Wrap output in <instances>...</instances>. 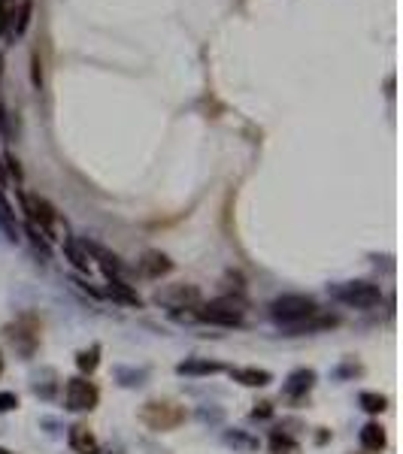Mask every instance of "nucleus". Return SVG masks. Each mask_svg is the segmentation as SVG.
<instances>
[{
    "mask_svg": "<svg viewBox=\"0 0 403 454\" xmlns=\"http://www.w3.org/2000/svg\"><path fill=\"white\" fill-rule=\"evenodd\" d=\"M140 421L149 430L164 433V430H173V427H179L185 421V409L173 400H149L140 409Z\"/></svg>",
    "mask_w": 403,
    "mask_h": 454,
    "instance_id": "7ed1b4c3",
    "label": "nucleus"
},
{
    "mask_svg": "<svg viewBox=\"0 0 403 454\" xmlns=\"http://www.w3.org/2000/svg\"><path fill=\"white\" fill-rule=\"evenodd\" d=\"M100 400V390L88 378H67L64 385V406L70 412H91Z\"/></svg>",
    "mask_w": 403,
    "mask_h": 454,
    "instance_id": "39448f33",
    "label": "nucleus"
},
{
    "mask_svg": "<svg viewBox=\"0 0 403 454\" xmlns=\"http://www.w3.org/2000/svg\"><path fill=\"white\" fill-rule=\"evenodd\" d=\"M319 306L316 300L307 297V294H282L270 303V318L282 327H294L300 321H307L309 315H316Z\"/></svg>",
    "mask_w": 403,
    "mask_h": 454,
    "instance_id": "f03ea898",
    "label": "nucleus"
},
{
    "mask_svg": "<svg viewBox=\"0 0 403 454\" xmlns=\"http://www.w3.org/2000/svg\"><path fill=\"white\" fill-rule=\"evenodd\" d=\"M270 451L273 454H297V443L288 433H279L276 430L273 436H270Z\"/></svg>",
    "mask_w": 403,
    "mask_h": 454,
    "instance_id": "4be33fe9",
    "label": "nucleus"
},
{
    "mask_svg": "<svg viewBox=\"0 0 403 454\" xmlns=\"http://www.w3.org/2000/svg\"><path fill=\"white\" fill-rule=\"evenodd\" d=\"M21 206H24V212L31 216V221H34V224H40L43 231L55 227L58 212H55V206L49 203L46 197H40V194H21Z\"/></svg>",
    "mask_w": 403,
    "mask_h": 454,
    "instance_id": "6e6552de",
    "label": "nucleus"
},
{
    "mask_svg": "<svg viewBox=\"0 0 403 454\" xmlns=\"http://www.w3.org/2000/svg\"><path fill=\"white\" fill-rule=\"evenodd\" d=\"M6 163H9V176L16 182H21V167H19V161H16V155H6Z\"/></svg>",
    "mask_w": 403,
    "mask_h": 454,
    "instance_id": "c85d7f7f",
    "label": "nucleus"
},
{
    "mask_svg": "<svg viewBox=\"0 0 403 454\" xmlns=\"http://www.w3.org/2000/svg\"><path fill=\"white\" fill-rule=\"evenodd\" d=\"M19 406V397L9 394V390H0V412H12Z\"/></svg>",
    "mask_w": 403,
    "mask_h": 454,
    "instance_id": "bb28decb",
    "label": "nucleus"
},
{
    "mask_svg": "<svg viewBox=\"0 0 403 454\" xmlns=\"http://www.w3.org/2000/svg\"><path fill=\"white\" fill-rule=\"evenodd\" d=\"M106 294L112 297V300H119V303H124V306H136L140 309L143 306V300H140V294L134 291V288L121 279V276H106Z\"/></svg>",
    "mask_w": 403,
    "mask_h": 454,
    "instance_id": "9b49d317",
    "label": "nucleus"
},
{
    "mask_svg": "<svg viewBox=\"0 0 403 454\" xmlns=\"http://www.w3.org/2000/svg\"><path fill=\"white\" fill-rule=\"evenodd\" d=\"M231 375H234V382H240L246 388H264L273 382V375L258 367H237V370H231Z\"/></svg>",
    "mask_w": 403,
    "mask_h": 454,
    "instance_id": "4468645a",
    "label": "nucleus"
},
{
    "mask_svg": "<svg viewBox=\"0 0 403 454\" xmlns=\"http://www.w3.org/2000/svg\"><path fill=\"white\" fill-rule=\"evenodd\" d=\"M361 445L367 448V451H373V454H379V451L385 448V430H382V424H376V421L364 424V427H361Z\"/></svg>",
    "mask_w": 403,
    "mask_h": 454,
    "instance_id": "dca6fc26",
    "label": "nucleus"
},
{
    "mask_svg": "<svg viewBox=\"0 0 403 454\" xmlns=\"http://www.w3.org/2000/svg\"><path fill=\"white\" fill-rule=\"evenodd\" d=\"M155 303L170 309H191V306H200V291L194 285H167L155 291Z\"/></svg>",
    "mask_w": 403,
    "mask_h": 454,
    "instance_id": "0eeeda50",
    "label": "nucleus"
},
{
    "mask_svg": "<svg viewBox=\"0 0 403 454\" xmlns=\"http://www.w3.org/2000/svg\"><path fill=\"white\" fill-rule=\"evenodd\" d=\"M31 82H34V88H40L43 85V64H40V55H31Z\"/></svg>",
    "mask_w": 403,
    "mask_h": 454,
    "instance_id": "a878e982",
    "label": "nucleus"
},
{
    "mask_svg": "<svg viewBox=\"0 0 403 454\" xmlns=\"http://www.w3.org/2000/svg\"><path fill=\"white\" fill-rule=\"evenodd\" d=\"M0 231H4V236L9 239V243H19V227H16V221H12V212H9V206L0 200Z\"/></svg>",
    "mask_w": 403,
    "mask_h": 454,
    "instance_id": "412c9836",
    "label": "nucleus"
},
{
    "mask_svg": "<svg viewBox=\"0 0 403 454\" xmlns=\"http://www.w3.org/2000/svg\"><path fill=\"white\" fill-rule=\"evenodd\" d=\"M136 270H140L146 279H161V276L173 273V261L164 255V251L149 248V251H143V258H140V263H136Z\"/></svg>",
    "mask_w": 403,
    "mask_h": 454,
    "instance_id": "1a4fd4ad",
    "label": "nucleus"
},
{
    "mask_svg": "<svg viewBox=\"0 0 403 454\" xmlns=\"http://www.w3.org/2000/svg\"><path fill=\"white\" fill-rule=\"evenodd\" d=\"M222 370L224 367L219 360H207V358H188V360H182L179 367H176L179 375H216Z\"/></svg>",
    "mask_w": 403,
    "mask_h": 454,
    "instance_id": "ddd939ff",
    "label": "nucleus"
},
{
    "mask_svg": "<svg viewBox=\"0 0 403 454\" xmlns=\"http://www.w3.org/2000/svg\"><path fill=\"white\" fill-rule=\"evenodd\" d=\"M116 378L121 385H128V388H134V385H143V378H146V373L143 370H124V367H119L116 370Z\"/></svg>",
    "mask_w": 403,
    "mask_h": 454,
    "instance_id": "393cba45",
    "label": "nucleus"
},
{
    "mask_svg": "<svg viewBox=\"0 0 403 454\" xmlns=\"http://www.w3.org/2000/svg\"><path fill=\"white\" fill-rule=\"evenodd\" d=\"M270 415H273V406H270V403H258V406L252 409V418H270Z\"/></svg>",
    "mask_w": 403,
    "mask_h": 454,
    "instance_id": "cd10ccee",
    "label": "nucleus"
},
{
    "mask_svg": "<svg viewBox=\"0 0 403 454\" xmlns=\"http://www.w3.org/2000/svg\"><path fill=\"white\" fill-rule=\"evenodd\" d=\"M222 443L228 448H234V451H255L258 448V439L252 433H246V430H224Z\"/></svg>",
    "mask_w": 403,
    "mask_h": 454,
    "instance_id": "f3484780",
    "label": "nucleus"
},
{
    "mask_svg": "<svg viewBox=\"0 0 403 454\" xmlns=\"http://www.w3.org/2000/svg\"><path fill=\"white\" fill-rule=\"evenodd\" d=\"M358 403H361V409L370 412V415H379V412L388 409V400L382 394H373V390H364V394L358 397Z\"/></svg>",
    "mask_w": 403,
    "mask_h": 454,
    "instance_id": "aec40b11",
    "label": "nucleus"
},
{
    "mask_svg": "<svg viewBox=\"0 0 403 454\" xmlns=\"http://www.w3.org/2000/svg\"><path fill=\"white\" fill-rule=\"evenodd\" d=\"M194 318L207 321V324H219V327H240L243 318H246V300L243 297L209 300V303H204V306H197Z\"/></svg>",
    "mask_w": 403,
    "mask_h": 454,
    "instance_id": "f257e3e1",
    "label": "nucleus"
},
{
    "mask_svg": "<svg viewBox=\"0 0 403 454\" xmlns=\"http://www.w3.org/2000/svg\"><path fill=\"white\" fill-rule=\"evenodd\" d=\"M64 255L70 258V263H73L76 270L91 273V261H88V255H85V248H82V246H76V243H64Z\"/></svg>",
    "mask_w": 403,
    "mask_h": 454,
    "instance_id": "a211bd4d",
    "label": "nucleus"
},
{
    "mask_svg": "<svg viewBox=\"0 0 403 454\" xmlns=\"http://www.w3.org/2000/svg\"><path fill=\"white\" fill-rule=\"evenodd\" d=\"M0 454H12V451H6V448H0Z\"/></svg>",
    "mask_w": 403,
    "mask_h": 454,
    "instance_id": "2f4dec72",
    "label": "nucleus"
},
{
    "mask_svg": "<svg viewBox=\"0 0 403 454\" xmlns=\"http://www.w3.org/2000/svg\"><path fill=\"white\" fill-rule=\"evenodd\" d=\"M327 294L352 309H373L382 303V291L370 282H339L327 288Z\"/></svg>",
    "mask_w": 403,
    "mask_h": 454,
    "instance_id": "20e7f679",
    "label": "nucleus"
},
{
    "mask_svg": "<svg viewBox=\"0 0 403 454\" xmlns=\"http://www.w3.org/2000/svg\"><path fill=\"white\" fill-rule=\"evenodd\" d=\"M6 339L12 343V348L19 351V355L31 358L36 345H40V324H36L31 315H24V318H19L16 324L6 327Z\"/></svg>",
    "mask_w": 403,
    "mask_h": 454,
    "instance_id": "423d86ee",
    "label": "nucleus"
},
{
    "mask_svg": "<svg viewBox=\"0 0 403 454\" xmlns=\"http://www.w3.org/2000/svg\"><path fill=\"white\" fill-rule=\"evenodd\" d=\"M327 327H337V315H322V309L316 315H309L307 321H300L294 327H285L288 333H312V331H327Z\"/></svg>",
    "mask_w": 403,
    "mask_h": 454,
    "instance_id": "2eb2a0df",
    "label": "nucleus"
},
{
    "mask_svg": "<svg viewBox=\"0 0 403 454\" xmlns=\"http://www.w3.org/2000/svg\"><path fill=\"white\" fill-rule=\"evenodd\" d=\"M97 363H100V345H91V348H85V351H79V355H76V367H79V373H88V375H91V373L97 370Z\"/></svg>",
    "mask_w": 403,
    "mask_h": 454,
    "instance_id": "6ab92c4d",
    "label": "nucleus"
},
{
    "mask_svg": "<svg viewBox=\"0 0 403 454\" xmlns=\"http://www.w3.org/2000/svg\"><path fill=\"white\" fill-rule=\"evenodd\" d=\"M312 385H316V373L312 370H294L292 375H288V382H285V394L292 397V400H300L304 394H309Z\"/></svg>",
    "mask_w": 403,
    "mask_h": 454,
    "instance_id": "f8f14e48",
    "label": "nucleus"
},
{
    "mask_svg": "<svg viewBox=\"0 0 403 454\" xmlns=\"http://www.w3.org/2000/svg\"><path fill=\"white\" fill-rule=\"evenodd\" d=\"M0 73H4V55H0Z\"/></svg>",
    "mask_w": 403,
    "mask_h": 454,
    "instance_id": "c756f323",
    "label": "nucleus"
},
{
    "mask_svg": "<svg viewBox=\"0 0 403 454\" xmlns=\"http://www.w3.org/2000/svg\"><path fill=\"white\" fill-rule=\"evenodd\" d=\"M70 448L76 451V454H100V443H97V436L88 430L85 424H76V427H70Z\"/></svg>",
    "mask_w": 403,
    "mask_h": 454,
    "instance_id": "9d476101",
    "label": "nucleus"
},
{
    "mask_svg": "<svg viewBox=\"0 0 403 454\" xmlns=\"http://www.w3.org/2000/svg\"><path fill=\"white\" fill-rule=\"evenodd\" d=\"M0 373H4V358H0Z\"/></svg>",
    "mask_w": 403,
    "mask_h": 454,
    "instance_id": "7c9ffc66",
    "label": "nucleus"
},
{
    "mask_svg": "<svg viewBox=\"0 0 403 454\" xmlns=\"http://www.w3.org/2000/svg\"><path fill=\"white\" fill-rule=\"evenodd\" d=\"M0 131H4L6 140H16V136H19V121L6 109H0Z\"/></svg>",
    "mask_w": 403,
    "mask_h": 454,
    "instance_id": "b1692460",
    "label": "nucleus"
},
{
    "mask_svg": "<svg viewBox=\"0 0 403 454\" xmlns=\"http://www.w3.org/2000/svg\"><path fill=\"white\" fill-rule=\"evenodd\" d=\"M31 9H34V4H31V0H24L21 9H19V21L9 28L12 36H21L24 31H28V24H31Z\"/></svg>",
    "mask_w": 403,
    "mask_h": 454,
    "instance_id": "5701e85b",
    "label": "nucleus"
}]
</instances>
